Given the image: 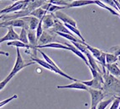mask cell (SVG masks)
<instances>
[{"instance_id":"cell-1","label":"cell","mask_w":120,"mask_h":109,"mask_svg":"<svg viewBox=\"0 0 120 109\" xmlns=\"http://www.w3.org/2000/svg\"><path fill=\"white\" fill-rule=\"evenodd\" d=\"M16 53H17L16 61H15L14 68H13V69L11 70V72L9 73V75H8L4 80H2L1 83H0V90H1V91L4 89V87L6 86L7 84H8V83L9 82V81L11 80H12L20 70H22L23 69L30 66V65H32V64H34V63H35L34 62H33V61L32 62H30V63H25L24 60L23 59L22 56H21V53H20V51H19V47H16Z\"/></svg>"},{"instance_id":"cell-2","label":"cell","mask_w":120,"mask_h":109,"mask_svg":"<svg viewBox=\"0 0 120 109\" xmlns=\"http://www.w3.org/2000/svg\"><path fill=\"white\" fill-rule=\"evenodd\" d=\"M104 77V85L102 90L107 91H111L114 94H120V80L119 78L108 74L103 75Z\"/></svg>"},{"instance_id":"cell-3","label":"cell","mask_w":120,"mask_h":109,"mask_svg":"<svg viewBox=\"0 0 120 109\" xmlns=\"http://www.w3.org/2000/svg\"><path fill=\"white\" fill-rule=\"evenodd\" d=\"M88 92L90 93L91 96V107H97L98 103L103 101V99L106 96V94L102 90L89 88Z\"/></svg>"},{"instance_id":"cell-4","label":"cell","mask_w":120,"mask_h":109,"mask_svg":"<svg viewBox=\"0 0 120 109\" xmlns=\"http://www.w3.org/2000/svg\"><path fill=\"white\" fill-rule=\"evenodd\" d=\"M38 51L40 52V53H41V55L43 56V58H44L46 62H48V63H50V64L51 65V66H53L55 68V69H56V70L58 71V75H61V76L65 77V78H66V79L71 80H72V81H78V80L75 79V78H73V77L70 76V75H66V74L65 72H63V71H62L61 69H60V67H59L58 65L56 64V63H55L54 61L52 60L51 59H50V58L48 56V55H46L45 53L44 52H43V51H41L40 49H38Z\"/></svg>"},{"instance_id":"cell-5","label":"cell","mask_w":120,"mask_h":109,"mask_svg":"<svg viewBox=\"0 0 120 109\" xmlns=\"http://www.w3.org/2000/svg\"><path fill=\"white\" fill-rule=\"evenodd\" d=\"M0 26L2 27H7L13 26V27H20V28H25L26 30H29L28 24L24 21L23 19H15V20H7V21H2L0 24Z\"/></svg>"},{"instance_id":"cell-6","label":"cell","mask_w":120,"mask_h":109,"mask_svg":"<svg viewBox=\"0 0 120 109\" xmlns=\"http://www.w3.org/2000/svg\"><path fill=\"white\" fill-rule=\"evenodd\" d=\"M24 7V0H19L18 2L14 3L12 5H10V6L2 9L0 13H1V15L4 14H10V13H15L23 9Z\"/></svg>"},{"instance_id":"cell-7","label":"cell","mask_w":120,"mask_h":109,"mask_svg":"<svg viewBox=\"0 0 120 109\" xmlns=\"http://www.w3.org/2000/svg\"><path fill=\"white\" fill-rule=\"evenodd\" d=\"M50 32L51 31L45 30L39 39V45H45L51 42H56V37Z\"/></svg>"},{"instance_id":"cell-8","label":"cell","mask_w":120,"mask_h":109,"mask_svg":"<svg viewBox=\"0 0 120 109\" xmlns=\"http://www.w3.org/2000/svg\"><path fill=\"white\" fill-rule=\"evenodd\" d=\"M51 31L53 32H62V33H66V34H71L73 35L72 32L69 30L67 27L65 25V24L62 22L61 20H60L59 19L56 18L55 20V25L54 26L51 28Z\"/></svg>"},{"instance_id":"cell-9","label":"cell","mask_w":120,"mask_h":109,"mask_svg":"<svg viewBox=\"0 0 120 109\" xmlns=\"http://www.w3.org/2000/svg\"><path fill=\"white\" fill-rule=\"evenodd\" d=\"M55 16L57 19H59L60 20H61L62 22L65 23V24H69L71 25H73V26L76 27V21L75 20L70 17L69 15H67L66 14L63 13L62 11L59 10V11H56L55 13Z\"/></svg>"},{"instance_id":"cell-10","label":"cell","mask_w":120,"mask_h":109,"mask_svg":"<svg viewBox=\"0 0 120 109\" xmlns=\"http://www.w3.org/2000/svg\"><path fill=\"white\" fill-rule=\"evenodd\" d=\"M8 29V32L4 36H3L2 38L0 39V42L3 43L4 42H12V41H16L19 40V35L17 34L14 30V27L13 26H8L7 27Z\"/></svg>"},{"instance_id":"cell-11","label":"cell","mask_w":120,"mask_h":109,"mask_svg":"<svg viewBox=\"0 0 120 109\" xmlns=\"http://www.w3.org/2000/svg\"><path fill=\"white\" fill-rule=\"evenodd\" d=\"M57 89H76V90H83V91H87L89 90L86 85L81 82V80L74 81V83H71L70 85H58Z\"/></svg>"},{"instance_id":"cell-12","label":"cell","mask_w":120,"mask_h":109,"mask_svg":"<svg viewBox=\"0 0 120 109\" xmlns=\"http://www.w3.org/2000/svg\"><path fill=\"white\" fill-rule=\"evenodd\" d=\"M56 17L55 16V14H46L42 18L43 20V27L45 30H49L52 28L55 25V20Z\"/></svg>"},{"instance_id":"cell-13","label":"cell","mask_w":120,"mask_h":109,"mask_svg":"<svg viewBox=\"0 0 120 109\" xmlns=\"http://www.w3.org/2000/svg\"><path fill=\"white\" fill-rule=\"evenodd\" d=\"M23 20L24 21H26V23L28 24L29 26V30H35L37 29L39 23H40V20L38 18H36L34 16H31V15H29V16H25L23 17Z\"/></svg>"},{"instance_id":"cell-14","label":"cell","mask_w":120,"mask_h":109,"mask_svg":"<svg viewBox=\"0 0 120 109\" xmlns=\"http://www.w3.org/2000/svg\"><path fill=\"white\" fill-rule=\"evenodd\" d=\"M81 82L83 83L84 85H86L88 88H92V89H97V90H102L104 85V83H102V81L96 79H93V78L92 80H86V81L81 80Z\"/></svg>"},{"instance_id":"cell-15","label":"cell","mask_w":120,"mask_h":109,"mask_svg":"<svg viewBox=\"0 0 120 109\" xmlns=\"http://www.w3.org/2000/svg\"><path fill=\"white\" fill-rule=\"evenodd\" d=\"M90 4H95V0H76L74 2L70 3L66 8H79V7L86 6Z\"/></svg>"},{"instance_id":"cell-16","label":"cell","mask_w":120,"mask_h":109,"mask_svg":"<svg viewBox=\"0 0 120 109\" xmlns=\"http://www.w3.org/2000/svg\"><path fill=\"white\" fill-rule=\"evenodd\" d=\"M65 45L68 46L69 48H70V51H71V52L73 53H74V54H76V56L79 57V58H80L81 59H82V60L84 61V62L86 63V64L87 65V66L89 65V63H88V60H87V58L86 57V55H85L83 53H82V52H81V51L79 50V49L76 48V47L74 46V45H73V44H71V43H68V42H66V43H65Z\"/></svg>"},{"instance_id":"cell-17","label":"cell","mask_w":120,"mask_h":109,"mask_svg":"<svg viewBox=\"0 0 120 109\" xmlns=\"http://www.w3.org/2000/svg\"><path fill=\"white\" fill-rule=\"evenodd\" d=\"M37 48L38 49H40V48H56V49H64V50H69L70 51V48H69L67 46L61 44V43H58V42H51V43H49V44H45V45H38Z\"/></svg>"},{"instance_id":"cell-18","label":"cell","mask_w":120,"mask_h":109,"mask_svg":"<svg viewBox=\"0 0 120 109\" xmlns=\"http://www.w3.org/2000/svg\"><path fill=\"white\" fill-rule=\"evenodd\" d=\"M31 60L33 61V62H34V63H38V64H40V66H42L43 68H45V69H49V70L52 71V72L54 73H56V74H58V71L56 70V69H55L54 67L51 66V65L50 64V63H48V62H46L45 60H43V59H37V58H31Z\"/></svg>"},{"instance_id":"cell-19","label":"cell","mask_w":120,"mask_h":109,"mask_svg":"<svg viewBox=\"0 0 120 109\" xmlns=\"http://www.w3.org/2000/svg\"><path fill=\"white\" fill-rule=\"evenodd\" d=\"M85 55H86V57L87 58V60H88V63H89V65L88 66H91L92 68H93L94 69H96V70H98V72L100 73H102V71H101L100 68L98 67V63H97V59H95L94 57L92 56V53L89 52V51H87L86 53H85ZM103 74V73H102Z\"/></svg>"},{"instance_id":"cell-20","label":"cell","mask_w":120,"mask_h":109,"mask_svg":"<svg viewBox=\"0 0 120 109\" xmlns=\"http://www.w3.org/2000/svg\"><path fill=\"white\" fill-rule=\"evenodd\" d=\"M106 69L110 75H113V76L117 77V78H120V69H119V67L118 66L117 63L107 64Z\"/></svg>"},{"instance_id":"cell-21","label":"cell","mask_w":120,"mask_h":109,"mask_svg":"<svg viewBox=\"0 0 120 109\" xmlns=\"http://www.w3.org/2000/svg\"><path fill=\"white\" fill-rule=\"evenodd\" d=\"M8 46H14L15 47H19V48H26V49H31V46L30 45L25 44V43L22 42L21 41L19 40H16V41H12V42H8L7 43Z\"/></svg>"},{"instance_id":"cell-22","label":"cell","mask_w":120,"mask_h":109,"mask_svg":"<svg viewBox=\"0 0 120 109\" xmlns=\"http://www.w3.org/2000/svg\"><path fill=\"white\" fill-rule=\"evenodd\" d=\"M46 14H47V11L45 10L42 7H40V8H36V9H34V11H32V12L30 13V15L34 16V17H36V18H38L39 20H40V19H42Z\"/></svg>"},{"instance_id":"cell-23","label":"cell","mask_w":120,"mask_h":109,"mask_svg":"<svg viewBox=\"0 0 120 109\" xmlns=\"http://www.w3.org/2000/svg\"><path fill=\"white\" fill-rule=\"evenodd\" d=\"M95 4H96V5H98V6L101 7V8L107 9L108 11H109L111 14H114V15H118V16H120V13L117 12V11H115L114 9L111 8V7H108L107 4H103V3H102V1H100V0H95Z\"/></svg>"},{"instance_id":"cell-24","label":"cell","mask_w":120,"mask_h":109,"mask_svg":"<svg viewBox=\"0 0 120 109\" xmlns=\"http://www.w3.org/2000/svg\"><path fill=\"white\" fill-rule=\"evenodd\" d=\"M86 48L88 49V51H89V52L92 53V56L94 57L96 59H98V58H99V57L102 55V51H101L100 49L97 48V47H93V46H90V45H88L86 42Z\"/></svg>"},{"instance_id":"cell-25","label":"cell","mask_w":120,"mask_h":109,"mask_svg":"<svg viewBox=\"0 0 120 109\" xmlns=\"http://www.w3.org/2000/svg\"><path fill=\"white\" fill-rule=\"evenodd\" d=\"M114 98H115V97H114V96H112V97L108 98V99L102 101L101 102L98 103V105L97 106V109H106L108 106L110 105V104H112V102L113 101Z\"/></svg>"},{"instance_id":"cell-26","label":"cell","mask_w":120,"mask_h":109,"mask_svg":"<svg viewBox=\"0 0 120 109\" xmlns=\"http://www.w3.org/2000/svg\"><path fill=\"white\" fill-rule=\"evenodd\" d=\"M97 61L101 64V66H102V73H103V75H105V74H106V66H107L106 53L102 52V55L97 59Z\"/></svg>"},{"instance_id":"cell-27","label":"cell","mask_w":120,"mask_h":109,"mask_svg":"<svg viewBox=\"0 0 120 109\" xmlns=\"http://www.w3.org/2000/svg\"><path fill=\"white\" fill-rule=\"evenodd\" d=\"M19 41H21L22 42L25 43V44L30 45L28 38V30H26L25 28H21V31L19 34Z\"/></svg>"},{"instance_id":"cell-28","label":"cell","mask_w":120,"mask_h":109,"mask_svg":"<svg viewBox=\"0 0 120 109\" xmlns=\"http://www.w3.org/2000/svg\"><path fill=\"white\" fill-rule=\"evenodd\" d=\"M106 61H107V64L116 63L117 61H118V57L116 56L114 53H106Z\"/></svg>"},{"instance_id":"cell-29","label":"cell","mask_w":120,"mask_h":109,"mask_svg":"<svg viewBox=\"0 0 120 109\" xmlns=\"http://www.w3.org/2000/svg\"><path fill=\"white\" fill-rule=\"evenodd\" d=\"M52 32H53V31H52ZM54 33L57 34L58 36H61V37H64V38L71 41V42H81V41H82V40H79L78 38H76L74 35L66 34V33H62V32H54Z\"/></svg>"},{"instance_id":"cell-30","label":"cell","mask_w":120,"mask_h":109,"mask_svg":"<svg viewBox=\"0 0 120 109\" xmlns=\"http://www.w3.org/2000/svg\"><path fill=\"white\" fill-rule=\"evenodd\" d=\"M114 100L113 101L111 104L109 109H118L120 104V96H114Z\"/></svg>"},{"instance_id":"cell-31","label":"cell","mask_w":120,"mask_h":109,"mask_svg":"<svg viewBox=\"0 0 120 109\" xmlns=\"http://www.w3.org/2000/svg\"><path fill=\"white\" fill-rule=\"evenodd\" d=\"M100 1H102L103 4H107V5H109L110 7H112L115 10L118 11V8L116 5V4H115V2H114V0H100Z\"/></svg>"},{"instance_id":"cell-32","label":"cell","mask_w":120,"mask_h":109,"mask_svg":"<svg viewBox=\"0 0 120 109\" xmlns=\"http://www.w3.org/2000/svg\"><path fill=\"white\" fill-rule=\"evenodd\" d=\"M18 95H13L11 97H9V98H8V99H6V100H4V101H2L1 102H0V107H3L4 105H6V104H8V102H10L11 101H13V100H14V99H17L18 98Z\"/></svg>"},{"instance_id":"cell-33","label":"cell","mask_w":120,"mask_h":109,"mask_svg":"<svg viewBox=\"0 0 120 109\" xmlns=\"http://www.w3.org/2000/svg\"><path fill=\"white\" fill-rule=\"evenodd\" d=\"M109 51L112 52V53H114L116 56L119 57L120 56V46H112Z\"/></svg>"},{"instance_id":"cell-34","label":"cell","mask_w":120,"mask_h":109,"mask_svg":"<svg viewBox=\"0 0 120 109\" xmlns=\"http://www.w3.org/2000/svg\"><path fill=\"white\" fill-rule=\"evenodd\" d=\"M64 1H66V3H68V4H70V3L74 2V1H76V0H64Z\"/></svg>"},{"instance_id":"cell-35","label":"cell","mask_w":120,"mask_h":109,"mask_svg":"<svg viewBox=\"0 0 120 109\" xmlns=\"http://www.w3.org/2000/svg\"><path fill=\"white\" fill-rule=\"evenodd\" d=\"M48 2H49V3H50V4H53V3L55 2V0H49Z\"/></svg>"},{"instance_id":"cell-36","label":"cell","mask_w":120,"mask_h":109,"mask_svg":"<svg viewBox=\"0 0 120 109\" xmlns=\"http://www.w3.org/2000/svg\"><path fill=\"white\" fill-rule=\"evenodd\" d=\"M9 1H11V2H14V3H15V2H18L19 0H9Z\"/></svg>"},{"instance_id":"cell-37","label":"cell","mask_w":120,"mask_h":109,"mask_svg":"<svg viewBox=\"0 0 120 109\" xmlns=\"http://www.w3.org/2000/svg\"><path fill=\"white\" fill-rule=\"evenodd\" d=\"M90 109H97V107H91Z\"/></svg>"},{"instance_id":"cell-38","label":"cell","mask_w":120,"mask_h":109,"mask_svg":"<svg viewBox=\"0 0 120 109\" xmlns=\"http://www.w3.org/2000/svg\"><path fill=\"white\" fill-rule=\"evenodd\" d=\"M118 62H119V63H120V56L118 57Z\"/></svg>"},{"instance_id":"cell-39","label":"cell","mask_w":120,"mask_h":109,"mask_svg":"<svg viewBox=\"0 0 120 109\" xmlns=\"http://www.w3.org/2000/svg\"><path fill=\"white\" fill-rule=\"evenodd\" d=\"M118 109H120V104H119V107H118Z\"/></svg>"}]
</instances>
